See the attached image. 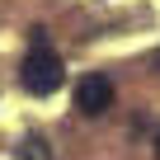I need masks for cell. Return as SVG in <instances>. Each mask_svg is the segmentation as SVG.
I'll return each instance as SVG.
<instances>
[{"label": "cell", "instance_id": "obj_4", "mask_svg": "<svg viewBox=\"0 0 160 160\" xmlns=\"http://www.w3.org/2000/svg\"><path fill=\"white\" fill-rule=\"evenodd\" d=\"M155 160H160V137H155Z\"/></svg>", "mask_w": 160, "mask_h": 160}, {"label": "cell", "instance_id": "obj_5", "mask_svg": "<svg viewBox=\"0 0 160 160\" xmlns=\"http://www.w3.org/2000/svg\"><path fill=\"white\" fill-rule=\"evenodd\" d=\"M155 71H160V52H155Z\"/></svg>", "mask_w": 160, "mask_h": 160}, {"label": "cell", "instance_id": "obj_2", "mask_svg": "<svg viewBox=\"0 0 160 160\" xmlns=\"http://www.w3.org/2000/svg\"><path fill=\"white\" fill-rule=\"evenodd\" d=\"M108 104H113V85H108V75H85V80L75 85V108L85 113V118L108 113Z\"/></svg>", "mask_w": 160, "mask_h": 160}, {"label": "cell", "instance_id": "obj_3", "mask_svg": "<svg viewBox=\"0 0 160 160\" xmlns=\"http://www.w3.org/2000/svg\"><path fill=\"white\" fill-rule=\"evenodd\" d=\"M19 155H24V160H47V151H42V137H28V141L19 146Z\"/></svg>", "mask_w": 160, "mask_h": 160}, {"label": "cell", "instance_id": "obj_1", "mask_svg": "<svg viewBox=\"0 0 160 160\" xmlns=\"http://www.w3.org/2000/svg\"><path fill=\"white\" fill-rule=\"evenodd\" d=\"M28 57H24V66H19V80H24V90L28 94H57L61 85H66V66H61V57L47 47V28H33L28 33Z\"/></svg>", "mask_w": 160, "mask_h": 160}]
</instances>
